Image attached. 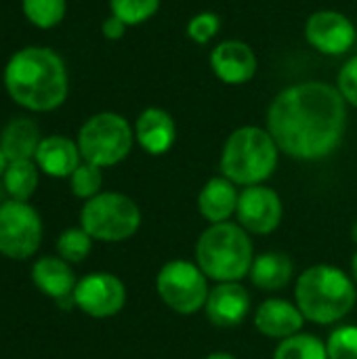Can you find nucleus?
<instances>
[{
    "label": "nucleus",
    "instance_id": "nucleus-1",
    "mask_svg": "<svg viewBox=\"0 0 357 359\" xmlns=\"http://www.w3.org/2000/svg\"><path fill=\"white\" fill-rule=\"evenodd\" d=\"M347 107L337 84L297 82L271 99L265 128L282 154L301 162H318L332 156L343 143Z\"/></svg>",
    "mask_w": 357,
    "mask_h": 359
},
{
    "label": "nucleus",
    "instance_id": "nucleus-2",
    "mask_svg": "<svg viewBox=\"0 0 357 359\" xmlns=\"http://www.w3.org/2000/svg\"><path fill=\"white\" fill-rule=\"evenodd\" d=\"M6 95L27 111H53L69 93V74L61 55L48 46H23L15 50L4 69Z\"/></svg>",
    "mask_w": 357,
    "mask_h": 359
},
{
    "label": "nucleus",
    "instance_id": "nucleus-3",
    "mask_svg": "<svg viewBox=\"0 0 357 359\" xmlns=\"http://www.w3.org/2000/svg\"><path fill=\"white\" fill-rule=\"evenodd\" d=\"M295 299L307 322L337 324L356 307V282L332 265H314L299 276Z\"/></svg>",
    "mask_w": 357,
    "mask_h": 359
},
{
    "label": "nucleus",
    "instance_id": "nucleus-4",
    "mask_svg": "<svg viewBox=\"0 0 357 359\" xmlns=\"http://www.w3.org/2000/svg\"><path fill=\"white\" fill-rule=\"evenodd\" d=\"M280 154L267 128L240 126L231 130L221 149V175L238 187L263 185L276 172Z\"/></svg>",
    "mask_w": 357,
    "mask_h": 359
},
{
    "label": "nucleus",
    "instance_id": "nucleus-5",
    "mask_svg": "<svg viewBox=\"0 0 357 359\" xmlns=\"http://www.w3.org/2000/svg\"><path fill=\"white\" fill-rule=\"evenodd\" d=\"M255 261L252 242L238 223H217L202 231L196 244V265L208 280L240 282L250 273Z\"/></svg>",
    "mask_w": 357,
    "mask_h": 359
},
{
    "label": "nucleus",
    "instance_id": "nucleus-6",
    "mask_svg": "<svg viewBox=\"0 0 357 359\" xmlns=\"http://www.w3.org/2000/svg\"><path fill=\"white\" fill-rule=\"evenodd\" d=\"M76 143L82 162L109 168L124 162L133 151L135 128L118 111H99L80 126Z\"/></svg>",
    "mask_w": 357,
    "mask_h": 359
},
{
    "label": "nucleus",
    "instance_id": "nucleus-7",
    "mask_svg": "<svg viewBox=\"0 0 357 359\" xmlns=\"http://www.w3.org/2000/svg\"><path fill=\"white\" fill-rule=\"evenodd\" d=\"M80 227L99 242H122L141 227V210L137 202L118 191H101L84 202L80 210Z\"/></svg>",
    "mask_w": 357,
    "mask_h": 359
},
{
    "label": "nucleus",
    "instance_id": "nucleus-8",
    "mask_svg": "<svg viewBox=\"0 0 357 359\" xmlns=\"http://www.w3.org/2000/svg\"><path fill=\"white\" fill-rule=\"evenodd\" d=\"M156 290L162 303L179 316H194L204 309L208 299V278L196 263L177 259L168 261L158 278Z\"/></svg>",
    "mask_w": 357,
    "mask_h": 359
},
{
    "label": "nucleus",
    "instance_id": "nucleus-9",
    "mask_svg": "<svg viewBox=\"0 0 357 359\" xmlns=\"http://www.w3.org/2000/svg\"><path fill=\"white\" fill-rule=\"evenodd\" d=\"M42 242V219L27 202L0 204V255L23 261L36 255Z\"/></svg>",
    "mask_w": 357,
    "mask_h": 359
},
{
    "label": "nucleus",
    "instance_id": "nucleus-10",
    "mask_svg": "<svg viewBox=\"0 0 357 359\" xmlns=\"http://www.w3.org/2000/svg\"><path fill=\"white\" fill-rule=\"evenodd\" d=\"M303 36L314 50L326 57H343L353 48L357 29L356 23L345 13L335 8H320L307 17Z\"/></svg>",
    "mask_w": 357,
    "mask_h": 359
},
{
    "label": "nucleus",
    "instance_id": "nucleus-11",
    "mask_svg": "<svg viewBox=\"0 0 357 359\" xmlns=\"http://www.w3.org/2000/svg\"><path fill=\"white\" fill-rule=\"evenodd\" d=\"M74 303L82 313L90 318H114L124 309L126 288L122 280L114 273H88L82 280H78L74 290Z\"/></svg>",
    "mask_w": 357,
    "mask_h": 359
},
{
    "label": "nucleus",
    "instance_id": "nucleus-12",
    "mask_svg": "<svg viewBox=\"0 0 357 359\" xmlns=\"http://www.w3.org/2000/svg\"><path fill=\"white\" fill-rule=\"evenodd\" d=\"M282 200L271 187L252 185L240 191L236 217L240 227H244L248 233L267 236L276 231L282 223Z\"/></svg>",
    "mask_w": 357,
    "mask_h": 359
},
{
    "label": "nucleus",
    "instance_id": "nucleus-13",
    "mask_svg": "<svg viewBox=\"0 0 357 359\" xmlns=\"http://www.w3.org/2000/svg\"><path fill=\"white\" fill-rule=\"evenodd\" d=\"M208 63H210L215 78L227 86L248 84L257 76V69H259V57L255 48L248 42L236 40V38H227L215 44V48L210 50Z\"/></svg>",
    "mask_w": 357,
    "mask_h": 359
},
{
    "label": "nucleus",
    "instance_id": "nucleus-14",
    "mask_svg": "<svg viewBox=\"0 0 357 359\" xmlns=\"http://www.w3.org/2000/svg\"><path fill=\"white\" fill-rule=\"evenodd\" d=\"M204 311L217 328H236L250 313V294L240 282H221L208 292Z\"/></svg>",
    "mask_w": 357,
    "mask_h": 359
},
{
    "label": "nucleus",
    "instance_id": "nucleus-15",
    "mask_svg": "<svg viewBox=\"0 0 357 359\" xmlns=\"http://www.w3.org/2000/svg\"><path fill=\"white\" fill-rule=\"evenodd\" d=\"M133 128L137 145L149 156H164L177 141L175 118L164 107H145L137 116Z\"/></svg>",
    "mask_w": 357,
    "mask_h": 359
},
{
    "label": "nucleus",
    "instance_id": "nucleus-16",
    "mask_svg": "<svg viewBox=\"0 0 357 359\" xmlns=\"http://www.w3.org/2000/svg\"><path fill=\"white\" fill-rule=\"evenodd\" d=\"M305 318L301 309L284 299H267L255 311V326L263 337L284 341L301 332Z\"/></svg>",
    "mask_w": 357,
    "mask_h": 359
},
{
    "label": "nucleus",
    "instance_id": "nucleus-17",
    "mask_svg": "<svg viewBox=\"0 0 357 359\" xmlns=\"http://www.w3.org/2000/svg\"><path fill=\"white\" fill-rule=\"evenodd\" d=\"M34 162L38 164L40 172L53 179H69L72 172L82 164V156L78 143L63 135H48L42 137Z\"/></svg>",
    "mask_w": 357,
    "mask_h": 359
},
{
    "label": "nucleus",
    "instance_id": "nucleus-18",
    "mask_svg": "<svg viewBox=\"0 0 357 359\" xmlns=\"http://www.w3.org/2000/svg\"><path fill=\"white\" fill-rule=\"evenodd\" d=\"M238 200H240L238 185L225 179L223 175H219L208 179L200 189L198 210L210 225L227 223L229 217H234L238 210Z\"/></svg>",
    "mask_w": 357,
    "mask_h": 359
},
{
    "label": "nucleus",
    "instance_id": "nucleus-19",
    "mask_svg": "<svg viewBox=\"0 0 357 359\" xmlns=\"http://www.w3.org/2000/svg\"><path fill=\"white\" fill-rule=\"evenodd\" d=\"M32 280L42 294L55 299L57 303L74 297V290L78 284L69 263L63 261L61 257L38 259L32 267Z\"/></svg>",
    "mask_w": 357,
    "mask_h": 359
},
{
    "label": "nucleus",
    "instance_id": "nucleus-20",
    "mask_svg": "<svg viewBox=\"0 0 357 359\" xmlns=\"http://www.w3.org/2000/svg\"><path fill=\"white\" fill-rule=\"evenodd\" d=\"M295 276V265L286 252L280 250H269L259 257H255L252 267H250V282L265 292H278L284 290Z\"/></svg>",
    "mask_w": 357,
    "mask_h": 359
},
{
    "label": "nucleus",
    "instance_id": "nucleus-21",
    "mask_svg": "<svg viewBox=\"0 0 357 359\" xmlns=\"http://www.w3.org/2000/svg\"><path fill=\"white\" fill-rule=\"evenodd\" d=\"M40 128L32 118H13L6 122V126L0 133V149L8 158V162L15 160H34L36 149L40 145Z\"/></svg>",
    "mask_w": 357,
    "mask_h": 359
},
{
    "label": "nucleus",
    "instance_id": "nucleus-22",
    "mask_svg": "<svg viewBox=\"0 0 357 359\" xmlns=\"http://www.w3.org/2000/svg\"><path fill=\"white\" fill-rule=\"evenodd\" d=\"M38 181H40V168L34 160H15L8 162L2 175V189L11 200L27 202L38 189Z\"/></svg>",
    "mask_w": 357,
    "mask_h": 359
},
{
    "label": "nucleus",
    "instance_id": "nucleus-23",
    "mask_svg": "<svg viewBox=\"0 0 357 359\" xmlns=\"http://www.w3.org/2000/svg\"><path fill=\"white\" fill-rule=\"evenodd\" d=\"M23 17L38 29L57 27L67 13V0H21Z\"/></svg>",
    "mask_w": 357,
    "mask_h": 359
},
{
    "label": "nucleus",
    "instance_id": "nucleus-24",
    "mask_svg": "<svg viewBox=\"0 0 357 359\" xmlns=\"http://www.w3.org/2000/svg\"><path fill=\"white\" fill-rule=\"evenodd\" d=\"M274 359H328V351L326 343H322L318 337L299 332L278 345Z\"/></svg>",
    "mask_w": 357,
    "mask_h": 359
},
{
    "label": "nucleus",
    "instance_id": "nucleus-25",
    "mask_svg": "<svg viewBox=\"0 0 357 359\" xmlns=\"http://www.w3.org/2000/svg\"><path fill=\"white\" fill-rule=\"evenodd\" d=\"M162 0H109V15L124 21L128 27L154 19Z\"/></svg>",
    "mask_w": 357,
    "mask_h": 359
},
{
    "label": "nucleus",
    "instance_id": "nucleus-26",
    "mask_svg": "<svg viewBox=\"0 0 357 359\" xmlns=\"http://www.w3.org/2000/svg\"><path fill=\"white\" fill-rule=\"evenodd\" d=\"M93 248V238L82 227L65 229L57 238V252L67 263H82Z\"/></svg>",
    "mask_w": 357,
    "mask_h": 359
},
{
    "label": "nucleus",
    "instance_id": "nucleus-27",
    "mask_svg": "<svg viewBox=\"0 0 357 359\" xmlns=\"http://www.w3.org/2000/svg\"><path fill=\"white\" fill-rule=\"evenodd\" d=\"M69 187L72 194L80 200H90L101 194L103 187V172L99 166L82 162L69 177Z\"/></svg>",
    "mask_w": 357,
    "mask_h": 359
},
{
    "label": "nucleus",
    "instance_id": "nucleus-28",
    "mask_svg": "<svg viewBox=\"0 0 357 359\" xmlns=\"http://www.w3.org/2000/svg\"><path fill=\"white\" fill-rule=\"evenodd\" d=\"M219 32H221V17L215 11H200L194 17H189L187 25H185L187 38L200 46L215 40Z\"/></svg>",
    "mask_w": 357,
    "mask_h": 359
},
{
    "label": "nucleus",
    "instance_id": "nucleus-29",
    "mask_svg": "<svg viewBox=\"0 0 357 359\" xmlns=\"http://www.w3.org/2000/svg\"><path fill=\"white\" fill-rule=\"evenodd\" d=\"M328 359H357V326H341L326 341Z\"/></svg>",
    "mask_w": 357,
    "mask_h": 359
},
{
    "label": "nucleus",
    "instance_id": "nucleus-30",
    "mask_svg": "<svg viewBox=\"0 0 357 359\" xmlns=\"http://www.w3.org/2000/svg\"><path fill=\"white\" fill-rule=\"evenodd\" d=\"M337 88L343 95V99L347 101V105L357 109V55L349 57L339 74H337Z\"/></svg>",
    "mask_w": 357,
    "mask_h": 359
},
{
    "label": "nucleus",
    "instance_id": "nucleus-31",
    "mask_svg": "<svg viewBox=\"0 0 357 359\" xmlns=\"http://www.w3.org/2000/svg\"><path fill=\"white\" fill-rule=\"evenodd\" d=\"M126 29H128V25L124 21H120L118 17H114V15H107L103 19V23H101V34L107 40H120V38H124Z\"/></svg>",
    "mask_w": 357,
    "mask_h": 359
},
{
    "label": "nucleus",
    "instance_id": "nucleus-32",
    "mask_svg": "<svg viewBox=\"0 0 357 359\" xmlns=\"http://www.w3.org/2000/svg\"><path fill=\"white\" fill-rule=\"evenodd\" d=\"M6 166H8V158H6L4 151L0 149V179H2V175H4V170H6Z\"/></svg>",
    "mask_w": 357,
    "mask_h": 359
},
{
    "label": "nucleus",
    "instance_id": "nucleus-33",
    "mask_svg": "<svg viewBox=\"0 0 357 359\" xmlns=\"http://www.w3.org/2000/svg\"><path fill=\"white\" fill-rule=\"evenodd\" d=\"M351 278H353V282L357 284V252L353 255V261H351Z\"/></svg>",
    "mask_w": 357,
    "mask_h": 359
},
{
    "label": "nucleus",
    "instance_id": "nucleus-34",
    "mask_svg": "<svg viewBox=\"0 0 357 359\" xmlns=\"http://www.w3.org/2000/svg\"><path fill=\"white\" fill-rule=\"evenodd\" d=\"M206 359H238V358H234V355H229V353H210Z\"/></svg>",
    "mask_w": 357,
    "mask_h": 359
},
{
    "label": "nucleus",
    "instance_id": "nucleus-35",
    "mask_svg": "<svg viewBox=\"0 0 357 359\" xmlns=\"http://www.w3.org/2000/svg\"><path fill=\"white\" fill-rule=\"evenodd\" d=\"M351 238H353V242L357 244V223H353V227H351Z\"/></svg>",
    "mask_w": 357,
    "mask_h": 359
}]
</instances>
